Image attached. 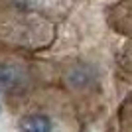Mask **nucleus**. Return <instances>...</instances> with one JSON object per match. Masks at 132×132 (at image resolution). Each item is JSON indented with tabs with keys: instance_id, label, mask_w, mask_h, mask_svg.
<instances>
[{
	"instance_id": "1",
	"label": "nucleus",
	"mask_w": 132,
	"mask_h": 132,
	"mask_svg": "<svg viewBox=\"0 0 132 132\" xmlns=\"http://www.w3.org/2000/svg\"><path fill=\"white\" fill-rule=\"evenodd\" d=\"M26 85V73L14 63H0V91L16 93Z\"/></svg>"
},
{
	"instance_id": "2",
	"label": "nucleus",
	"mask_w": 132,
	"mask_h": 132,
	"mask_svg": "<svg viewBox=\"0 0 132 132\" xmlns=\"http://www.w3.org/2000/svg\"><path fill=\"white\" fill-rule=\"evenodd\" d=\"M22 132H51V120L45 114H26L20 120Z\"/></svg>"
},
{
	"instance_id": "3",
	"label": "nucleus",
	"mask_w": 132,
	"mask_h": 132,
	"mask_svg": "<svg viewBox=\"0 0 132 132\" xmlns=\"http://www.w3.org/2000/svg\"><path fill=\"white\" fill-rule=\"evenodd\" d=\"M0 114H2V105H0Z\"/></svg>"
}]
</instances>
